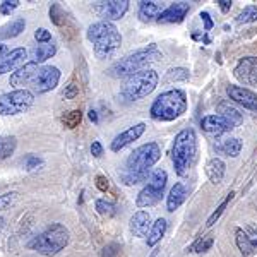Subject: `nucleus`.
Instances as JSON below:
<instances>
[{
	"instance_id": "obj_1",
	"label": "nucleus",
	"mask_w": 257,
	"mask_h": 257,
	"mask_svg": "<svg viewBox=\"0 0 257 257\" xmlns=\"http://www.w3.org/2000/svg\"><path fill=\"white\" fill-rule=\"evenodd\" d=\"M161 158V149L156 143H148L134 149L127 158L125 170L120 173V180L125 185H138L146 182L151 172V167Z\"/></svg>"
},
{
	"instance_id": "obj_2",
	"label": "nucleus",
	"mask_w": 257,
	"mask_h": 257,
	"mask_svg": "<svg viewBox=\"0 0 257 257\" xmlns=\"http://www.w3.org/2000/svg\"><path fill=\"white\" fill-rule=\"evenodd\" d=\"M88 40L93 43L94 55L98 59H110L122 45V36L113 23L98 21L88 28Z\"/></svg>"
},
{
	"instance_id": "obj_3",
	"label": "nucleus",
	"mask_w": 257,
	"mask_h": 257,
	"mask_svg": "<svg viewBox=\"0 0 257 257\" xmlns=\"http://www.w3.org/2000/svg\"><path fill=\"white\" fill-rule=\"evenodd\" d=\"M197 155V138L194 128H184L175 136L172 148V161L177 175L184 177L189 173L190 167L196 161Z\"/></svg>"
},
{
	"instance_id": "obj_4",
	"label": "nucleus",
	"mask_w": 257,
	"mask_h": 257,
	"mask_svg": "<svg viewBox=\"0 0 257 257\" xmlns=\"http://www.w3.org/2000/svg\"><path fill=\"white\" fill-rule=\"evenodd\" d=\"M161 59V52L156 45H149L148 48H141L134 53H128L127 57H123L122 60H118L117 64H113L108 69L110 76L113 77H131L134 74L146 70L148 65L155 64Z\"/></svg>"
},
{
	"instance_id": "obj_5",
	"label": "nucleus",
	"mask_w": 257,
	"mask_h": 257,
	"mask_svg": "<svg viewBox=\"0 0 257 257\" xmlns=\"http://www.w3.org/2000/svg\"><path fill=\"white\" fill-rule=\"evenodd\" d=\"M187 110V96L180 89H170L161 93L151 105V117L160 122H172L185 113Z\"/></svg>"
},
{
	"instance_id": "obj_6",
	"label": "nucleus",
	"mask_w": 257,
	"mask_h": 257,
	"mask_svg": "<svg viewBox=\"0 0 257 257\" xmlns=\"http://www.w3.org/2000/svg\"><path fill=\"white\" fill-rule=\"evenodd\" d=\"M70 233L62 223H52L43 233H40L38 237H35L30 242V248L36 250L41 255L52 257L59 254L60 250H64L69 243Z\"/></svg>"
},
{
	"instance_id": "obj_7",
	"label": "nucleus",
	"mask_w": 257,
	"mask_h": 257,
	"mask_svg": "<svg viewBox=\"0 0 257 257\" xmlns=\"http://www.w3.org/2000/svg\"><path fill=\"white\" fill-rule=\"evenodd\" d=\"M158 74L153 69L141 70V72L134 74V76L127 77L125 84L122 88V96L128 99V101H138V99L146 98L151 94L158 86Z\"/></svg>"
},
{
	"instance_id": "obj_8",
	"label": "nucleus",
	"mask_w": 257,
	"mask_h": 257,
	"mask_svg": "<svg viewBox=\"0 0 257 257\" xmlns=\"http://www.w3.org/2000/svg\"><path fill=\"white\" fill-rule=\"evenodd\" d=\"M167 182H168V175L165 170H156V172H153L151 177H149L148 185L138 194V199H136L138 208H149V206L158 204L161 201V197H163Z\"/></svg>"
},
{
	"instance_id": "obj_9",
	"label": "nucleus",
	"mask_w": 257,
	"mask_h": 257,
	"mask_svg": "<svg viewBox=\"0 0 257 257\" xmlns=\"http://www.w3.org/2000/svg\"><path fill=\"white\" fill-rule=\"evenodd\" d=\"M35 94L30 89H14L0 94V115H19L31 108Z\"/></svg>"
},
{
	"instance_id": "obj_10",
	"label": "nucleus",
	"mask_w": 257,
	"mask_h": 257,
	"mask_svg": "<svg viewBox=\"0 0 257 257\" xmlns=\"http://www.w3.org/2000/svg\"><path fill=\"white\" fill-rule=\"evenodd\" d=\"M60 81V70L53 65H45V67H40V72L36 74L35 81L31 82L33 91L38 94L48 93V91L55 89L59 86Z\"/></svg>"
},
{
	"instance_id": "obj_11",
	"label": "nucleus",
	"mask_w": 257,
	"mask_h": 257,
	"mask_svg": "<svg viewBox=\"0 0 257 257\" xmlns=\"http://www.w3.org/2000/svg\"><path fill=\"white\" fill-rule=\"evenodd\" d=\"M128 4L131 2L127 0H106V2H94L93 9L103 21L111 23L123 18V14L128 11Z\"/></svg>"
},
{
	"instance_id": "obj_12",
	"label": "nucleus",
	"mask_w": 257,
	"mask_h": 257,
	"mask_svg": "<svg viewBox=\"0 0 257 257\" xmlns=\"http://www.w3.org/2000/svg\"><path fill=\"white\" fill-rule=\"evenodd\" d=\"M235 240H237V247L242 255L250 257L257 254V226L247 225L245 228H237Z\"/></svg>"
},
{
	"instance_id": "obj_13",
	"label": "nucleus",
	"mask_w": 257,
	"mask_h": 257,
	"mask_svg": "<svg viewBox=\"0 0 257 257\" xmlns=\"http://www.w3.org/2000/svg\"><path fill=\"white\" fill-rule=\"evenodd\" d=\"M233 76L247 86H257V57H243L237 67L233 69Z\"/></svg>"
},
{
	"instance_id": "obj_14",
	"label": "nucleus",
	"mask_w": 257,
	"mask_h": 257,
	"mask_svg": "<svg viewBox=\"0 0 257 257\" xmlns=\"http://www.w3.org/2000/svg\"><path fill=\"white\" fill-rule=\"evenodd\" d=\"M226 93H228V96H230V99H233L237 105L243 106V108H247V110L257 111V94L254 91L242 88V86L230 84L226 88Z\"/></svg>"
},
{
	"instance_id": "obj_15",
	"label": "nucleus",
	"mask_w": 257,
	"mask_h": 257,
	"mask_svg": "<svg viewBox=\"0 0 257 257\" xmlns=\"http://www.w3.org/2000/svg\"><path fill=\"white\" fill-rule=\"evenodd\" d=\"M38 72H40L38 64H35V62H28V64H24L23 67H19L16 72H12L9 84L14 86V88H24V86H30L31 82L35 81V77Z\"/></svg>"
},
{
	"instance_id": "obj_16",
	"label": "nucleus",
	"mask_w": 257,
	"mask_h": 257,
	"mask_svg": "<svg viewBox=\"0 0 257 257\" xmlns=\"http://www.w3.org/2000/svg\"><path fill=\"white\" fill-rule=\"evenodd\" d=\"M201 127L204 132H208V134H214V136H219V134H226V132L233 131L235 125L230 122V120H226L225 117H221V115H208V117H204L201 120Z\"/></svg>"
},
{
	"instance_id": "obj_17",
	"label": "nucleus",
	"mask_w": 257,
	"mask_h": 257,
	"mask_svg": "<svg viewBox=\"0 0 257 257\" xmlns=\"http://www.w3.org/2000/svg\"><path fill=\"white\" fill-rule=\"evenodd\" d=\"M144 131H146V123H138V125L127 128V131H123L122 134H118L117 138L111 141V151L118 153L120 149H123L128 144H132L134 141H138L141 136L144 134Z\"/></svg>"
},
{
	"instance_id": "obj_18",
	"label": "nucleus",
	"mask_w": 257,
	"mask_h": 257,
	"mask_svg": "<svg viewBox=\"0 0 257 257\" xmlns=\"http://www.w3.org/2000/svg\"><path fill=\"white\" fill-rule=\"evenodd\" d=\"M26 57H28V52L24 48L11 50L6 57L0 59V76L6 72H11V70H18L19 67H23Z\"/></svg>"
},
{
	"instance_id": "obj_19",
	"label": "nucleus",
	"mask_w": 257,
	"mask_h": 257,
	"mask_svg": "<svg viewBox=\"0 0 257 257\" xmlns=\"http://www.w3.org/2000/svg\"><path fill=\"white\" fill-rule=\"evenodd\" d=\"M189 9H190L189 2H175V4H172V6L167 7V9L161 12V16L158 18V23H163V24L182 23L185 16H187Z\"/></svg>"
},
{
	"instance_id": "obj_20",
	"label": "nucleus",
	"mask_w": 257,
	"mask_h": 257,
	"mask_svg": "<svg viewBox=\"0 0 257 257\" xmlns=\"http://www.w3.org/2000/svg\"><path fill=\"white\" fill-rule=\"evenodd\" d=\"M151 230V218L146 211H138L131 218V231L134 237H146L148 231Z\"/></svg>"
},
{
	"instance_id": "obj_21",
	"label": "nucleus",
	"mask_w": 257,
	"mask_h": 257,
	"mask_svg": "<svg viewBox=\"0 0 257 257\" xmlns=\"http://www.w3.org/2000/svg\"><path fill=\"white\" fill-rule=\"evenodd\" d=\"M214 149L219 155H225V156H231V158H237L242 151V141L238 138H230V139H223L214 143Z\"/></svg>"
},
{
	"instance_id": "obj_22",
	"label": "nucleus",
	"mask_w": 257,
	"mask_h": 257,
	"mask_svg": "<svg viewBox=\"0 0 257 257\" xmlns=\"http://www.w3.org/2000/svg\"><path fill=\"white\" fill-rule=\"evenodd\" d=\"M185 199H187V189H185V185L184 184H175L168 194L167 209L170 211V213H173V211L178 209L182 204H184Z\"/></svg>"
},
{
	"instance_id": "obj_23",
	"label": "nucleus",
	"mask_w": 257,
	"mask_h": 257,
	"mask_svg": "<svg viewBox=\"0 0 257 257\" xmlns=\"http://www.w3.org/2000/svg\"><path fill=\"white\" fill-rule=\"evenodd\" d=\"M161 4L160 2H139V18L143 23H151V21H158L161 16Z\"/></svg>"
},
{
	"instance_id": "obj_24",
	"label": "nucleus",
	"mask_w": 257,
	"mask_h": 257,
	"mask_svg": "<svg viewBox=\"0 0 257 257\" xmlns=\"http://www.w3.org/2000/svg\"><path fill=\"white\" fill-rule=\"evenodd\" d=\"M206 175H208L211 184H214V185L221 184L223 177H225V163L219 158L209 160L208 165H206Z\"/></svg>"
},
{
	"instance_id": "obj_25",
	"label": "nucleus",
	"mask_w": 257,
	"mask_h": 257,
	"mask_svg": "<svg viewBox=\"0 0 257 257\" xmlns=\"http://www.w3.org/2000/svg\"><path fill=\"white\" fill-rule=\"evenodd\" d=\"M24 28H26V23H24L23 18H18V19L11 21V23L0 26V40L16 38V36H19L21 33L24 31Z\"/></svg>"
},
{
	"instance_id": "obj_26",
	"label": "nucleus",
	"mask_w": 257,
	"mask_h": 257,
	"mask_svg": "<svg viewBox=\"0 0 257 257\" xmlns=\"http://www.w3.org/2000/svg\"><path fill=\"white\" fill-rule=\"evenodd\" d=\"M57 52V47L53 43H41L38 47H35L31 50V62H35V64H41V62L52 59L53 55H55Z\"/></svg>"
},
{
	"instance_id": "obj_27",
	"label": "nucleus",
	"mask_w": 257,
	"mask_h": 257,
	"mask_svg": "<svg viewBox=\"0 0 257 257\" xmlns=\"http://www.w3.org/2000/svg\"><path fill=\"white\" fill-rule=\"evenodd\" d=\"M165 231H167V219L165 218H158L155 223L151 225V230H149L148 235V245L149 247H155L156 243L163 238Z\"/></svg>"
},
{
	"instance_id": "obj_28",
	"label": "nucleus",
	"mask_w": 257,
	"mask_h": 257,
	"mask_svg": "<svg viewBox=\"0 0 257 257\" xmlns=\"http://www.w3.org/2000/svg\"><path fill=\"white\" fill-rule=\"evenodd\" d=\"M218 115H221V117H225L226 120H230L235 127L240 125V123H242V120H243V115L240 113L235 106H231L230 103H219V105H218Z\"/></svg>"
},
{
	"instance_id": "obj_29",
	"label": "nucleus",
	"mask_w": 257,
	"mask_h": 257,
	"mask_svg": "<svg viewBox=\"0 0 257 257\" xmlns=\"http://www.w3.org/2000/svg\"><path fill=\"white\" fill-rule=\"evenodd\" d=\"M214 243V238L213 235H202V237H199L196 242L192 243L187 252H196V254H202V252H208L211 247H213Z\"/></svg>"
},
{
	"instance_id": "obj_30",
	"label": "nucleus",
	"mask_w": 257,
	"mask_h": 257,
	"mask_svg": "<svg viewBox=\"0 0 257 257\" xmlns=\"http://www.w3.org/2000/svg\"><path fill=\"white\" fill-rule=\"evenodd\" d=\"M16 146H18V141H16L14 136H7V138H2L0 136V160H6L14 153Z\"/></svg>"
},
{
	"instance_id": "obj_31",
	"label": "nucleus",
	"mask_w": 257,
	"mask_h": 257,
	"mask_svg": "<svg viewBox=\"0 0 257 257\" xmlns=\"http://www.w3.org/2000/svg\"><path fill=\"white\" fill-rule=\"evenodd\" d=\"M257 21V7L255 6H247L245 9H242L237 16L238 24H250Z\"/></svg>"
},
{
	"instance_id": "obj_32",
	"label": "nucleus",
	"mask_w": 257,
	"mask_h": 257,
	"mask_svg": "<svg viewBox=\"0 0 257 257\" xmlns=\"http://www.w3.org/2000/svg\"><path fill=\"white\" fill-rule=\"evenodd\" d=\"M81 120H82V111L81 110H72L62 117V123H64L67 128H76L81 123Z\"/></svg>"
},
{
	"instance_id": "obj_33",
	"label": "nucleus",
	"mask_w": 257,
	"mask_h": 257,
	"mask_svg": "<svg viewBox=\"0 0 257 257\" xmlns=\"http://www.w3.org/2000/svg\"><path fill=\"white\" fill-rule=\"evenodd\" d=\"M189 79V70L187 69H170L165 76V82H177V81H187Z\"/></svg>"
},
{
	"instance_id": "obj_34",
	"label": "nucleus",
	"mask_w": 257,
	"mask_h": 257,
	"mask_svg": "<svg viewBox=\"0 0 257 257\" xmlns=\"http://www.w3.org/2000/svg\"><path fill=\"white\" fill-rule=\"evenodd\" d=\"M233 196H235V192H230V194H228L225 201H223L221 204H219L218 208H216V211H214V213H213V214H211V216H209V219H208V223H206V225H208V226H213L214 223L218 221V219H219V216H221V214L225 213L226 206L230 204V201H231V199H233Z\"/></svg>"
},
{
	"instance_id": "obj_35",
	"label": "nucleus",
	"mask_w": 257,
	"mask_h": 257,
	"mask_svg": "<svg viewBox=\"0 0 257 257\" xmlns=\"http://www.w3.org/2000/svg\"><path fill=\"white\" fill-rule=\"evenodd\" d=\"M50 19H52V23L55 26H64L65 24V14L59 4H52V7H50Z\"/></svg>"
},
{
	"instance_id": "obj_36",
	"label": "nucleus",
	"mask_w": 257,
	"mask_h": 257,
	"mask_svg": "<svg viewBox=\"0 0 257 257\" xmlns=\"http://www.w3.org/2000/svg\"><path fill=\"white\" fill-rule=\"evenodd\" d=\"M96 209L99 214H103V216H113L115 214V206L108 201H103V199L96 201Z\"/></svg>"
},
{
	"instance_id": "obj_37",
	"label": "nucleus",
	"mask_w": 257,
	"mask_h": 257,
	"mask_svg": "<svg viewBox=\"0 0 257 257\" xmlns=\"http://www.w3.org/2000/svg\"><path fill=\"white\" fill-rule=\"evenodd\" d=\"M16 201H18V194L16 192L4 194V196H0V209H9Z\"/></svg>"
},
{
	"instance_id": "obj_38",
	"label": "nucleus",
	"mask_w": 257,
	"mask_h": 257,
	"mask_svg": "<svg viewBox=\"0 0 257 257\" xmlns=\"http://www.w3.org/2000/svg\"><path fill=\"white\" fill-rule=\"evenodd\" d=\"M64 98H67V99H74L79 94V84H77L76 81H70L67 86H65V89H64Z\"/></svg>"
},
{
	"instance_id": "obj_39",
	"label": "nucleus",
	"mask_w": 257,
	"mask_h": 257,
	"mask_svg": "<svg viewBox=\"0 0 257 257\" xmlns=\"http://www.w3.org/2000/svg\"><path fill=\"white\" fill-rule=\"evenodd\" d=\"M19 0H6V2L0 4V12H2L4 16H9L12 11H16L19 7Z\"/></svg>"
},
{
	"instance_id": "obj_40",
	"label": "nucleus",
	"mask_w": 257,
	"mask_h": 257,
	"mask_svg": "<svg viewBox=\"0 0 257 257\" xmlns=\"http://www.w3.org/2000/svg\"><path fill=\"white\" fill-rule=\"evenodd\" d=\"M24 165H26V168L30 170V172H33V170H38L40 167H43V160L35 155H30L26 160H24Z\"/></svg>"
},
{
	"instance_id": "obj_41",
	"label": "nucleus",
	"mask_w": 257,
	"mask_h": 257,
	"mask_svg": "<svg viewBox=\"0 0 257 257\" xmlns=\"http://www.w3.org/2000/svg\"><path fill=\"white\" fill-rule=\"evenodd\" d=\"M35 40L38 41V43H50L52 41V33L48 30H45V28H40V30L35 31Z\"/></svg>"
},
{
	"instance_id": "obj_42",
	"label": "nucleus",
	"mask_w": 257,
	"mask_h": 257,
	"mask_svg": "<svg viewBox=\"0 0 257 257\" xmlns=\"http://www.w3.org/2000/svg\"><path fill=\"white\" fill-rule=\"evenodd\" d=\"M118 250H120V245H118V243H108V245L103 248L101 257H117Z\"/></svg>"
},
{
	"instance_id": "obj_43",
	"label": "nucleus",
	"mask_w": 257,
	"mask_h": 257,
	"mask_svg": "<svg viewBox=\"0 0 257 257\" xmlns=\"http://www.w3.org/2000/svg\"><path fill=\"white\" fill-rule=\"evenodd\" d=\"M96 187L101 190V192H106L110 189V184H108V178L103 177V175H98L96 177Z\"/></svg>"
},
{
	"instance_id": "obj_44",
	"label": "nucleus",
	"mask_w": 257,
	"mask_h": 257,
	"mask_svg": "<svg viewBox=\"0 0 257 257\" xmlns=\"http://www.w3.org/2000/svg\"><path fill=\"white\" fill-rule=\"evenodd\" d=\"M91 155H93L94 158H99V156L103 155V146L98 143V141H94V143L91 144Z\"/></svg>"
},
{
	"instance_id": "obj_45",
	"label": "nucleus",
	"mask_w": 257,
	"mask_h": 257,
	"mask_svg": "<svg viewBox=\"0 0 257 257\" xmlns=\"http://www.w3.org/2000/svg\"><path fill=\"white\" fill-rule=\"evenodd\" d=\"M201 18H202V21H204V30H206V31H209L211 28L214 26L213 21H211V16L208 14V12H201Z\"/></svg>"
},
{
	"instance_id": "obj_46",
	"label": "nucleus",
	"mask_w": 257,
	"mask_h": 257,
	"mask_svg": "<svg viewBox=\"0 0 257 257\" xmlns=\"http://www.w3.org/2000/svg\"><path fill=\"white\" fill-rule=\"evenodd\" d=\"M218 6H219V9H221V12H225V14L231 9L230 0H218Z\"/></svg>"
},
{
	"instance_id": "obj_47",
	"label": "nucleus",
	"mask_w": 257,
	"mask_h": 257,
	"mask_svg": "<svg viewBox=\"0 0 257 257\" xmlns=\"http://www.w3.org/2000/svg\"><path fill=\"white\" fill-rule=\"evenodd\" d=\"M89 118H91V122H94V123H98V113L94 110H91L89 111Z\"/></svg>"
},
{
	"instance_id": "obj_48",
	"label": "nucleus",
	"mask_w": 257,
	"mask_h": 257,
	"mask_svg": "<svg viewBox=\"0 0 257 257\" xmlns=\"http://www.w3.org/2000/svg\"><path fill=\"white\" fill-rule=\"evenodd\" d=\"M7 55V48H6V45H0V59L2 57H6Z\"/></svg>"
},
{
	"instance_id": "obj_49",
	"label": "nucleus",
	"mask_w": 257,
	"mask_h": 257,
	"mask_svg": "<svg viewBox=\"0 0 257 257\" xmlns=\"http://www.w3.org/2000/svg\"><path fill=\"white\" fill-rule=\"evenodd\" d=\"M4 226H6V219L0 216V235H2V231H4Z\"/></svg>"
}]
</instances>
